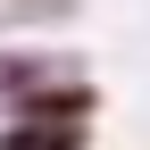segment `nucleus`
Segmentation results:
<instances>
[{
	"mask_svg": "<svg viewBox=\"0 0 150 150\" xmlns=\"http://www.w3.org/2000/svg\"><path fill=\"white\" fill-rule=\"evenodd\" d=\"M8 117H17V125H92V117H100V92H92L83 75H59V83L8 100Z\"/></svg>",
	"mask_w": 150,
	"mask_h": 150,
	"instance_id": "f257e3e1",
	"label": "nucleus"
},
{
	"mask_svg": "<svg viewBox=\"0 0 150 150\" xmlns=\"http://www.w3.org/2000/svg\"><path fill=\"white\" fill-rule=\"evenodd\" d=\"M59 75H83V59H67V50H25V42H0V108L25 100V92L59 83Z\"/></svg>",
	"mask_w": 150,
	"mask_h": 150,
	"instance_id": "f03ea898",
	"label": "nucleus"
},
{
	"mask_svg": "<svg viewBox=\"0 0 150 150\" xmlns=\"http://www.w3.org/2000/svg\"><path fill=\"white\" fill-rule=\"evenodd\" d=\"M92 142V125H17V117H0V150H83Z\"/></svg>",
	"mask_w": 150,
	"mask_h": 150,
	"instance_id": "7ed1b4c3",
	"label": "nucleus"
},
{
	"mask_svg": "<svg viewBox=\"0 0 150 150\" xmlns=\"http://www.w3.org/2000/svg\"><path fill=\"white\" fill-rule=\"evenodd\" d=\"M75 17V0H0V33H25V25H67Z\"/></svg>",
	"mask_w": 150,
	"mask_h": 150,
	"instance_id": "20e7f679",
	"label": "nucleus"
}]
</instances>
